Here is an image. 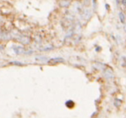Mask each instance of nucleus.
<instances>
[{"label":"nucleus","mask_w":126,"mask_h":118,"mask_svg":"<svg viewBox=\"0 0 126 118\" xmlns=\"http://www.w3.org/2000/svg\"><path fill=\"white\" fill-rule=\"evenodd\" d=\"M118 16H119V20H120V22L124 24V23H125V20H126L125 15H124L123 12H119Z\"/></svg>","instance_id":"nucleus-2"},{"label":"nucleus","mask_w":126,"mask_h":118,"mask_svg":"<svg viewBox=\"0 0 126 118\" xmlns=\"http://www.w3.org/2000/svg\"><path fill=\"white\" fill-rule=\"evenodd\" d=\"M122 4H124V6H126V0H122Z\"/></svg>","instance_id":"nucleus-5"},{"label":"nucleus","mask_w":126,"mask_h":118,"mask_svg":"<svg viewBox=\"0 0 126 118\" xmlns=\"http://www.w3.org/2000/svg\"><path fill=\"white\" fill-rule=\"evenodd\" d=\"M62 61H64V59H63L62 58H55V59H50V61H49V62L58 63V62H62Z\"/></svg>","instance_id":"nucleus-4"},{"label":"nucleus","mask_w":126,"mask_h":118,"mask_svg":"<svg viewBox=\"0 0 126 118\" xmlns=\"http://www.w3.org/2000/svg\"><path fill=\"white\" fill-rule=\"evenodd\" d=\"M96 1L97 0H93V7L95 8V6H96Z\"/></svg>","instance_id":"nucleus-6"},{"label":"nucleus","mask_w":126,"mask_h":118,"mask_svg":"<svg viewBox=\"0 0 126 118\" xmlns=\"http://www.w3.org/2000/svg\"><path fill=\"white\" fill-rule=\"evenodd\" d=\"M14 51L16 54H23V53L24 52L23 48L21 47H14Z\"/></svg>","instance_id":"nucleus-3"},{"label":"nucleus","mask_w":126,"mask_h":118,"mask_svg":"<svg viewBox=\"0 0 126 118\" xmlns=\"http://www.w3.org/2000/svg\"><path fill=\"white\" fill-rule=\"evenodd\" d=\"M2 49H3V47L2 46H0V50H2Z\"/></svg>","instance_id":"nucleus-7"},{"label":"nucleus","mask_w":126,"mask_h":118,"mask_svg":"<svg viewBox=\"0 0 126 118\" xmlns=\"http://www.w3.org/2000/svg\"><path fill=\"white\" fill-rule=\"evenodd\" d=\"M60 6L62 8H67L71 4L70 0H60Z\"/></svg>","instance_id":"nucleus-1"}]
</instances>
